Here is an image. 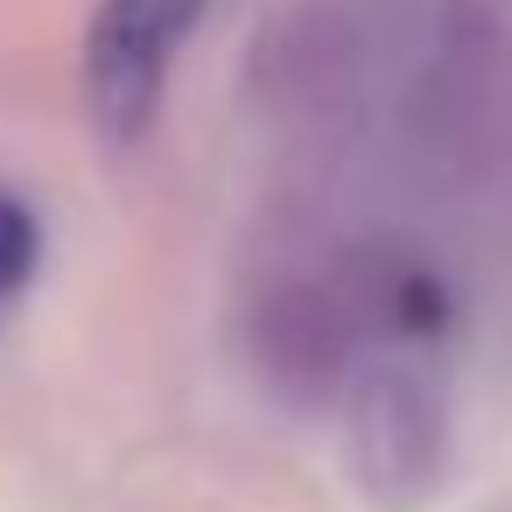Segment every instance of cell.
Returning a JSON list of instances; mask_svg holds the SVG:
<instances>
[{"instance_id": "obj_1", "label": "cell", "mask_w": 512, "mask_h": 512, "mask_svg": "<svg viewBox=\"0 0 512 512\" xmlns=\"http://www.w3.org/2000/svg\"><path fill=\"white\" fill-rule=\"evenodd\" d=\"M400 148L435 190H484L512 162V57L421 22V64L400 92Z\"/></svg>"}, {"instance_id": "obj_2", "label": "cell", "mask_w": 512, "mask_h": 512, "mask_svg": "<svg viewBox=\"0 0 512 512\" xmlns=\"http://www.w3.org/2000/svg\"><path fill=\"white\" fill-rule=\"evenodd\" d=\"M344 428H351V477L379 512H414L435 498L449 470V407L428 365L372 351L344 386Z\"/></svg>"}, {"instance_id": "obj_3", "label": "cell", "mask_w": 512, "mask_h": 512, "mask_svg": "<svg viewBox=\"0 0 512 512\" xmlns=\"http://www.w3.org/2000/svg\"><path fill=\"white\" fill-rule=\"evenodd\" d=\"M211 0H106L85 36V113L106 141H141L162 113L169 71Z\"/></svg>"}, {"instance_id": "obj_4", "label": "cell", "mask_w": 512, "mask_h": 512, "mask_svg": "<svg viewBox=\"0 0 512 512\" xmlns=\"http://www.w3.org/2000/svg\"><path fill=\"white\" fill-rule=\"evenodd\" d=\"M246 351H253L260 379L302 407L344 393L365 365V344H358L330 274L323 281H274L246 316Z\"/></svg>"}, {"instance_id": "obj_5", "label": "cell", "mask_w": 512, "mask_h": 512, "mask_svg": "<svg viewBox=\"0 0 512 512\" xmlns=\"http://www.w3.org/2000/svg\"><path fill=\"white\" fill-rule=\"evenodd\" d=\"M330 288L372 358V344H386V358H407L414 344H435L449 330V288L442 274L400 246V239H358L337 267H330Z\"/></svg>"}, {"instance_id": "obj_6", "label": "cell", "mask_w": 512, "mask_h": 512, "mask_svg": "<svg viewBox=\"0 0 512 512\" xmlns=\"http://www.w3.org/2000/svg\"><path fill=\"white\" fill-rule=\"evenodd\" d=\"M43 267V218L29 211L22 190L0 183V302H15Z\"/></svg>"}]
</instances>
